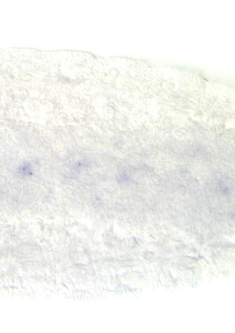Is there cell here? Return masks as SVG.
Segmentation results:
<instances>
[{
  "label": "cell",
  "mask_w": 235,
  "mask_h": 333,
  "mask_svg": "<svg viewBox=\"0 0 235 333\" xmlns=\"http://www.w3.org/2000/svg\"><path fill=\"white\" fill-rule=\"evenodd\" d=\"M19 171L22 174L25 175H31L32 174L30 165L27 163H23L19 168Z\"/></svg>",
  "instance_id": "obj_1"
}]
</instances>
